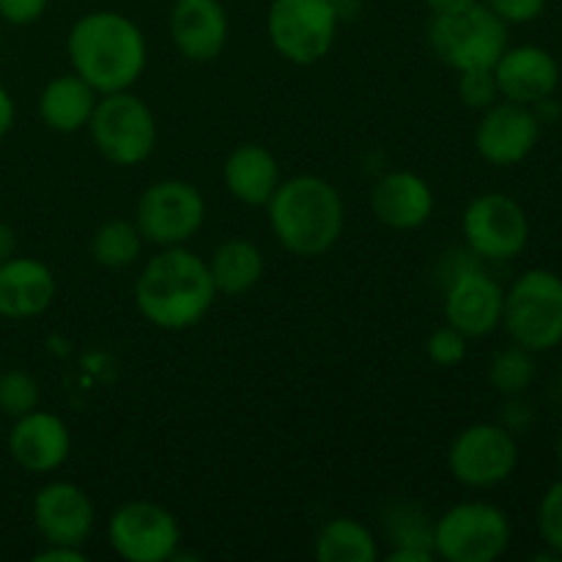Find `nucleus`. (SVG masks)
Returning a JSON list of instances; mask_svg holds the SVG:
<instances>
[{"mask_svg":"<svg viewBox=\"0 0 562 562\" xmlns=\"http://www.w3.org/2000/svg\"><path fill=\"white\" fill-rule=\"evenodd\" d=\"M387 532L393 536V547H423L434 552V521H428L417 508L404 505L393 510Z\"/></svg>","mask_w":562,"mask_h":562,"instance_id":"obj_28","label":"nucleus"},{"mask_svg":"<svg viewBox=\"0 0 562 562\" xmlns=\"http://www.w3.org/2000/svg\"><path fill=\"white\" fill-rule=\"evenodd\" d=\"M456 93H459V99L464 108L477 110V113H483V110L499 102V88H497V80H494L492 69L459 71Z\"/></svg>","mask_w":562,"mask_h":562,"instance_id":"obj_29","label":"nucleus"},{"mask_svg":"<svg viewBox=\"0 0 562 562\" xmlns=\"http://www.w3.org/2000/svg\"><path fill=\"white\" fill-rule=\"evenodd\" d=\"M206 258L190 247H159L135 280L137 313L165 333H187L212 313L217 302Z\"/></svg>","mask_w":562,"mask_h":562,"instance_id":"obj_1","label":"nucleus"},{"mask_svg":"<svg viewBox=\"0 0 562 562\" xmlns=\"http://www.w3.org/2000/svg\"><path fill=\"white\" fill-rule=\"evenodd\" d=\"M384 558L387 562H431L437 554L423 547H393Z\"/></svg>","mask_w":562,"mask_h":562,"instance_id":"obj_36","label":"nucleus"},{"mask_svg":"<svg viewBox=\"0 0 562 562\" xmlns=\"http://www.w3.org/2000/svg\"><path fill=\"white\" fill-rule=\"evenodd\" d=\"M481 258L472 256L470 263L448 280L445 289V324L459 329L470 340L488 338L503 327L505 289L481 269Z\"/></svg>","mask_w":562,"mask_h":562,"instance_id":"obj_13","label":"nucleus"},{"mask_svg":"<svg viewBox=\"0 0 562 562\" xmlns=\"http://www.w3.org/2000/svg\"><path fill=\"white\" fill-rule=\"evenodd\" d=\"M338 0H269L267 38L294 66H316L338 38Z\"/></svg>","mask_w":562,"mask_h":562,"instance_id":"obj_7","label":"nucleus"},{"mask_svg":"<svg viewBox=\"0 0 562 562\" xmlns=\"http://www.w3.org/2000/svg\"><path fill=\"white\" fill-rule=\"evenodd\" d=\"M66 55L99 97L132 91L148 66V42L140 25L121 11H88L66 36Z\"/></svg>","mask_w":562,"mask_h":562,"instance_id":"obj_2","label":"nucleus"},{"mask_svg":"<svg viewBox=\"0 0 562 562\" xmlns=\"http://www.w3.org/2000/svg\"><path fill=\"white\" fill-rule=\"evenodd\" d=\"M508 25H527L547 11L549 0H481Z\"/></svg>","mask_w":562,"mask_h":562,"instance_id":"obj_32","label":"nucleus"},{"mask_svg":"<svg viewBox=\"0 0 562 562\" xmlns=\"http://www.w3.org/2000/svg\"><path fill=\"white\" fill-rule=\"evenodd\" d=\"M146 239L137 231L135 220H104L91 236V258L102 269H126L140 261Z\"/></svg>","mask_w":562,"mask_h":562,"instance_id":"obj_25","label":"nucleus"},{"mask_svg":"<svg viewBox=\"0 0 562 562\" xmlns=\"http://www.w3.org/2000/svg\"><path fill=\"white\" fill-rule=\"evenodd\" d=\"M42 401V387H38L36 376L22 368H9L0 373V412L11 420L27 415V412L38 409Z\"/></svg>","mask_w":562,"mask_h":562,"instance_id":"obj_27","label":"nucleus"},{"mask_svg":"<svg viewBox=\"0 0 562 562\" xmlns=\"http://www.w3.org/2000/svg\"><path fill=\"white\" fill-rule=\"evenodd\" d=\"M283 181L280 162L261 143H241L223 162V184L234 201L245 206H267Z\"/></svg>","mask_w":562,"mask_h":562,"instance_id":"obj_21","label":"nucleus"},{"mask_svg":"<svg viewBox=\"0 0 562 562\" xmlns=\"http://www.w3.org/2000/svg\"><path fill=\"white\" fill-rule=\"evenodd\" d=\"M423 3H426L431 14H450V11L470 9V5L481 3V0H423Z\"/></svg>","mask_w":562,"mask_h":562,"instance_id":"obj_39","label":"nucleus"},{"mask_svg":"<svg viewBox=\"0 0 562 562\" xmlns=\"http://www.w3.org/2000/svg\"><path fill=\"white\" fill-rule=\"evenodd\" d=\"M541 130L543 126L532 108L499 99L481 113L472 143L483 162L494 168H514L536 151Z\"/></svg>","mask_w":562,"mask_h":562,"instance_id":"obj_14","label":"nucleus"},{"mask_svg":"<svg viewBox=\"0 0 562 562\" xmlns=\"http://www.w3.org/2000/svg\"><path fill=\"white\" fill-rule=\"evenodd\" d=\"M538 536L562 560V481H554L538 503Z\"/></svg>","mask_w":562,"mask_h":562,"instance_id":"obj_31","label":"nucleus"},{"mask_svg":"<svg viewBox=\"0 0 562 562\" xmlns=\"http://www.w3.org/2000/svg\"><path fill=\"white\" fill-rule=\"evenodd\" d=\"M16 256V231L5 220H0V263Z\"/></svg>","mask_w":562,"mask_h":562,"instance_id":"obj_38","label":"nucleus"},{"mask_svg":"<svg viewBox=\"0 0 562 562\" xmlns=\"http://www.w3.org/2000/svg\"><path fill=\"white\" fill-rule=\"evenodd\" d=\"M467 351H470V338L461 335L459 329L445 324V327L434 329L426 338V355L434 366L439 368H456L467 360Z\"/></svg>","mask_w":562,"mask_h":562,"instance_id":"obj_30","label":"nucleus"},{"mask_svg":"<svg viewBox=\"0 0 562 562\" xmlns=\"http://www.w3.org/2000/svg\"><path fill=\"white\" fill-rule=\"evenodd\" d=\"M428 47L448 69H492L508 47V22L499 20L486 3L470 9L431 14L428 22Z\"/></svg>","mask_w":562,"mask_h":562,"instance_id":"obj_5","label":"nucleus"},{"mask_svg":"<svg viewBox=\"0 0 562 562\" xmlns=\"http://www.w3.org/2000/svg\"><path fill=\"white\" fill-rule=\"evenodd\" d=\"M558 398H560V404H562V376H560V382H558Z\"/></svg>","mask_w":562,"mask_h":562,"instance_id":"obj_40","label":"nucleus"},{"mask_svg":"<svg viewBox=\"0 0 562 562\" xmlns=\"http://www.w3.org/2000/svg\"><path fill=\"white\" fill-rule=\"evenodd\" d=\"M170 42L190 64H212L228 47V11L223 0H176L168 14Z\"/></svg>","mask_w":562,"mask_h":562,"instance_id":"obj_17","label":"nucleus"},{"mask_svg":"<svg viewBox=\"0 0 562 562\" xmlns=\"http://www.w3.org/2000/svg\"><path fill=\"white\" fill-rule=\"evenodd\" d=\"M132 220L146 245L181 247L201 234L206 223V198L192 181H154L137 198Z\"/></svg>","mask_w":562,"mask_h":562,"instance_id":"obj_9","label":"nucleus"},{"mask_svg":"<svg viewBox=\"0 0 562 562\" xmlns=\"http://www.w3.org/2000/svg\"><path fill=\"white\" fill-rule=\"evenodd\" d=\"M88 135L104 162L115 168H135L157 148V119L137 93H104L88 121Z\"/></svg>","mask_w":562,"mask_h":562,"instance_id":"obj_6","label":"nucleus"},{"mask_svg":"<svg viewBox=\"0 0 562 562\" xmlns=\"http://www.w3.org/2000/svg\"><path fill=\"white\" fill-rule=\"evenodd\" d=\"M36 562H86L88 554L80 547H64V543H44V549H38L33 554Z\"/></svg>","mask_w":562,"mask_h":562,"instance_id":"obj_35","label":"nucleus"},{"mask_svg":"<svg viewBox=\"0 0 562 562\" xmlns=\"http://www.w3.org/2000/svg\"><path fill=\"white\" fill-rule=\"evenodd\" d=\"M497 423L519 437V434H527L532 428V423H536V409H532L530 401H525V395H510V398H505L503 415H499Z\"/></svg>","mask_w":562,"mask_h":562,"instance_id":"obj_34","label":"nucleus"},{"mask_svg":"<svg viewBox=\"0 0 562 562\" xmlns=\"http://www.w3.org/2000/svg\"><path fill=\"white\" fill-rule=\"evenodd\" d=\"M467 250L481 261H514L530 245V217L516 198L483 192L472 198L461 217Z\"/></svg>","mask_w":562,"mask_h":562,"instance_id":"obj_11","label":"nucleus"},{"mask_svg":"<svg viewBox=\"0 0 562 562\" xmlns=\"http://www.w3.org/2000/svg\"><path fill=\"white\" fill-rule=\"evenodd\" d=\"M49 0H0V20L14 27L33 25L44 16Z\"/></svg>","mask_w":562,"mask_h":562,"instance_id":"obj_33","label":"nucleus"},{"mask_svg":"<svg viewBox=\"0 0 562 562\" xmlns=\"http://www.w3.org/2000/svg\"><path fill=\"white\" fill-rule=\"evenodd\" d=\"M536 355L527 351L525 346H505L488 362V384H492L494 393H499L503 398L510 395H525L527 390L536 382Z\"/></svg>","mask_w":562,"mask_h":562,"instance_id":"obj_26","label":"nucleus"},{"mask_svg":"<svg viewBox=\"0 0 562 562\" xmlns=\"http://www.w3.org/2000/svg\"><path fill=\"white\" fill-rule=\"evenodd\" d=\"M16 121V108H14V99H11V93L5 91V86L0 82V140H3L5 135L11 132V126H14Z\"/></svg>","mask_w":562,"mask_h":562,"instance_id":"obj_37","label":"nucleus"},{"mask_svg":"<svg viewBox=\"0 0 562 562\" xmlns=\"http://www.w3.org/2000/svg\"><path fill=\"white\" fill-rule=\"evenodd\" d=\"M206 263L214 289L225 296L250 294L261 283L263 267H267L261 247L250 239H241V236L220 241L212 256L206 258Z\"/></svg>","mask_w":562,"mask_h":562,"instance_id":"obj_23","label":"nucleus"},{"mask_svg":"<svg viewBox=\"0 0 562 562\" xmlns=\"http://www.w3.org/2000/svg\"><path fill=\"white\" fill-rule=\"evenodd\" d=\"M313 558L318 562H376L382 549L371 527L351 516H338L318 530Z\"/></svg>","mask_w":562,"mask_h":562,"instance_id":"obj_24","label":"nucleus"},{"mask_svg":"<svg viewBox=\"0 0 562 562\" xmlns=\"http://www.w3.org/2000/svg\"><path fill=\"white\" fill-rule=\"evenodd\" d=\"M558 459H560V464H562V437H560V442H558Z\"/></svg>","mask_w":562,"mask_h":562,"instance_id":"obj_41","label":"nucleus"},{"mask_svg":"<svg viewBox=\"0 0 562 562\" xmlns=\"http://www.w3.org/2000/svg\"><path fill=\"white\" fill-rule=\"evenodd\" d=\"M108 541L126 562H168L179 558L181 527L165 505L130 499L110 514Z\"/></svg>","mask_w":562,"mask_h":562,"instance_id":"obj_12","label":"nucleus"},{"mask_svg":"<svg viewBox=\"0 0 562 562\" xmlns=\"http://www.w3.org/2000/svg\"><path fill=\"white\" fill-rule=\"evenodd\" d=\"M368 203L384 228L417 231L434 217L437 195L423 176L412 170H390L371 187Z\"/></svg>","mask_w":562,"mask_h":562,"instance_id":"obj_19","label":"nucleus"},{"mask_svg":"<svg viewBox=\"0 0 562 562\" xmlns=\"http://www.w3.org/2000/svg\"><path fill=\"white\" fill-rule=\"evenodd\" d=\"M99 102V93L82 80L80 75H58L42 88L38 93V119L47 130L58 135H75V132L88 130L93 108Z\"/></svg>","mask_w":562,"mask_h":562,"instance_id":"obj_22","label":"nucleus"},{"mask_svg":"<svg viewBox=\"0 0 562 562\" xmlns=\"http://www.w3.org/2000/svg\"><path fill=\"white\" fill-rule=\"evenodd\" d=\"M33 527L44 543L86 547L97 527V508L82 486L71 481H49L33 494Z\"/></svg>","mask_w":562,"mask_h":562,"instance_id":"obj_15","label":"nucleus"},{"mask_svg":"<svg viewBox=\"0 0 562 562\" xmlns=\"http://www.w3.org/2000/svg\"><path fill=\"white\" fill-rule=\"evenodd\" d=\"M492 71L499 88V99L527 104V108L554 97L562 77L558 58L538 44H519V47L508 44Z\"/></svg>","mask_w":562,"mask_h":562,"instance_id":"obj_18","label":"nucleus"},{"mask_svg":"<svg viewBox=\"0 0 562 562\" xmlns=\"http://www.w3.org/2000/svg\"><path fill=\"white\" fill-rule=\"evenodd\" d=\"M58 294L53 269L31 256H11L0 263V318L27 322L49 311Z\"/></svg>","mask_w":562,"mask_h":562,"instance_id":"obj_20","label":"nucleus"},{"mask_svg":"<svg viewBox=\"0 0 562 562\" xmlns=\"http://www.w3.org/2000/svg\"><path fill=\"white\" fill-rule=\"evenodd\" d=\"M510 519L481 499L459 503L434 521V554L448 562H494L510 547Z\"/></svg>","mask_w":562,"mask_h":562,"instance_id":"obj_8","label":"nucleus"},{"mask_svg":"<svg viewBox=\"0 0 562 562\" xmlns=\"http://www.w3.org/2000/svg\"><path fill=\"white\" fill-rule=\"evenodd\" d=\"M503 329L510 344L532 355L562 344V278L552 269H527L505 291Z\"/></svg>","mask_w":562,"mask_h":562,"instance_id":"obj_4","label":"nucleus"},{"mask_svg":"<svg viewBox=\"0 0 562 562\" xmlns=\"http://www.w3.org/2000/svg\"><path fill=\"white\" fill-rule=\"evenodd\" d=\"M263 209L274 239L296 258L327 256L346 231L344 195L322 176L283 179Z\"/></svg>","mask_w":562,"mask_h":562,"instance_id":"obj_3","label":"nucleus"},{"mask_svg":"<svg viewBox=\"0 0 562 562\" xmlns=\"http://www.w3.org/2000/svg\"><path fill=\"white\" fill-rule=\"evenodd\" d=\"M11 461L31 475H49L71 456V431L55 412L33 409L16 417L5 439Z\"/></svg>","mask_w":562,"mask_h":562,"instance_id":"obj_16","label":"nucleus"},{"mask_svg":"<svg viewBox=\"0 0 562 562\" xmlns=\"http://www.w3.org/2000/svg\"><path fill=\"white\" fill-rule=\"evenodd\" d=\"M519 467L516 434L499 423H472L461 428L448 448V472L467 488H494L510 481Z\"/></svg>","mask_w":562,"mask_h":562,"instance_id":"obj_10","label":"nucleus"}]
</instances>
